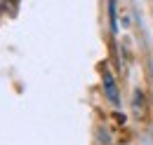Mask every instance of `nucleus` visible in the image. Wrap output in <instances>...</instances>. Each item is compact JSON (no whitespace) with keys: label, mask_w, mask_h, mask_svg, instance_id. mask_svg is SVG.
Wrapping results in <instances>:
<instances>
[{"label":"nucleus","mask_w":153,"mask_h":145,"mask_svg":"<svg viewBox=\"0 0 153 145\" xmlns=\"http://www.w3.org/2000/svg\"><path fill=\"white\" fill-rule=\"evenodd\" d=\"M104 89H106V94H108V98L113 101V103H118L120 98H118V89H115V82H113V77L106 72L104 75Z\"/></svg>","instance_id":"nucleus-1"}]
</instances>
